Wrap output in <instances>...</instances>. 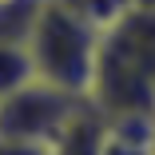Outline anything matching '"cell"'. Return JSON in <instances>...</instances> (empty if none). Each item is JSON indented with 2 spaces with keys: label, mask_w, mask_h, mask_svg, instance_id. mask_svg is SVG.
Returning <instances> with one entry per match:
<instances>
[{
  "label": "cell",
  "mask_w": 155,
  "mask_h": 155,
  "mask_svg": "<svg viewBox=\"0 0 155 155\" xmlns=\"http://www.w3.org/2000/svg\"><path fill=\"white\" fill-rule=\"evenodd\" d=\"M87 100L104 115H155V8H127L100 32Z\"/></svg>",
  "instance_id": "cell-1"
},
{
  "label": "cell",
  "mask_w": 155,
  "mask_h": 155,
  "mask_svg": "<svg viewBox=\"0 0 155 155\" xmlns=\"http://www.w3.org/2000/svg\"><path fill=\"white\" fill-rule=\"evenodd\" d=\"M28 56H32V72L44 84H56L72 91V96H87L91 80H96V60H100V28L72 12L60 0H44L32 28L24 40Z\"/></svg>",
  "instance_id": "cell-2"
},
{
  "label": "cell",
  "mask_w": 155,
  "mask_h": 155,
  "mask_svg": "<svg viewBox=\"0 0 155 155\" xmlns=\"http://www.w3.org/2000/svg\"><path fill=\"white\" fill-rule=\"evenodd\" d=\"M87 104V96H72V91L44 84V80H28L24 87L8 91L0 100V135L12 139H32V143H52L64 123Z\"/></svg>",
  "instance_id": "cell-3"
},
{
  "label": "cell",
  "mask_w": 155,
  "mask_h": 155,
  "mask_svg": "<svg viewBox=\"0 0 155 155\" xmlns=\"http://www.w3.org/2000/svg\"><path fill=\"white\" fill-rule=\"evenodd\" d=\"M100 139H104V111L96 104H84L48 143V155H100Z\"/></svg>",
  "instance_id": "cell-4"
},
{
  "label": "cell",
  "mask_w": 155,
  "mask_h": 155,
  "mask_svg": "<svg viewBox=\"0 0 155 155\" xmlns=\"http://www.w3.org/2000/svg\"><path fill=\"white\" fill-rule=\"evenodd\" d=\"M32 56L20 40H0V100L32 80Z\"/></svg>",
  "instance_id": "cell-5"
},
{
  "label": "cell",
  "mask_w": 155,
  "mask_h": 155,
  "mask_svg": "<svg viewBox=\"0 0 155 155\" xmlns=\"http://www.w3.org/2000/svg\"><path fill=\"white\" fill-rule=\"evenodd\" d=\"M60 4H68L72 12H80L84 20H91L104 32L107 24H115L127 8H135V0H60Z\"/></svg>",
  "instance_id": "cell-6"
},
{
  "label": "cell",
  "mask_w": 155,
  "mask_h": 155,
  "mask_svg": "<svg viewBox=\"0 0 155 155\" xmlns=\"http://www.w3.org/2000/svg\"><path fill=\"white\" fill-rule=\"evenodd\" d=\"M0 155H48V143H32V139L0 135Z\"/></svg>",
  "instance_id": "cell-7"
},
{
  "label": "cell",
  "mask_w": 155,
  "mask_h": 155,
  "mask_svg": "<svg viewBox=\"0 0 155 155\" xmlns=\"http://www.w3.org/2000/svg\"><path fill=\"white\" fill-rule=\"evenodd\" d=\"M135 8H155V0H135Z\"/></svg>",
  "instance_id": "cell-8"
}]
</instances>
